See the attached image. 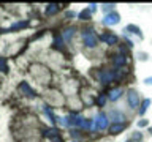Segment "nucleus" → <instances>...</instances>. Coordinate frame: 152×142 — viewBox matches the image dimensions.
Listing matches in <instances>:
<instances>
[{
	"instance_id": "f257e3e1",
	"label": "nucleus",
	"mask_w": 152,
	"mask_h": 142,
	"mask_svg": "<svg viewBox=\"0 0 152 142\" xmlns=\"http://www.w3.org/2000/svg\"><path fill=\"white\" fill-rule=\"evenodd\" d=\"M81 40H83V44L89 49H97L100 36L97 35L94 27H84L81 30Z\"/></svg>"
},
{
	"instance_id": "f03ea898",
	"label": "nucleus",
	"mask_w": 152,
	"mask_h": 142,
	"mask_svg": "<svg viewBox=\"0 0 152 142\" xmlns=\"http://www.w3.org/2000/svg\"><path fill=\"white\" fill-rule=\"evenodd\" d=\"M97 79L102 85H109L111 82H114L116 79V70H108V68H100L97 70Z\"/></svg>"
},
{
	"instance_id": "7ed1b4c3",
	"label": "nucleus",
	"mask_w": 152,
	"mask_h": 142,
	"mask_svg": "<svg viewBox=\"0 0 152 142\" xmlns=\"http://www.w3.org/2000/svg\"><path fill=\"white\" fill-rule=\"evenodd\" d=\"M141 93L135 88H128L127 90V106L135 111V109H140V104H141Z\"/></svg>"
},
{
	"instance_id": "20e7f679",
	"label": "nucleus",
	"mask_w": 152,
	"mask_h": 142,
	"mask_svg": "<svg viewBox=\"0 0 152 142\" xmlns=\"http://www.w3.org/2000/svg\"><path fill=\"white\" fill-rule=\"evenodd\" d=\"M109 125H111V122H109L108 118V114L104 112H98L97 115L94 118V131H106Z\"/></svg>"
},
{
	"instance_id": "39448f33",
	"label": "nucleus",
	"mask_w": 152,
	"mask_h": 142,
	"mask_svg": "<svg viewBox=\"0 0 152 142\" xmlns=\"http://www.w3.org/2000/svg\"><path fill=\"white\" fill-rule=\"evenodd\" d=\"M83 123H84V117L81 115V114L71 112L70 115H66V125H68V126H73V128H83Z\"/></svg>"
},
{
	"instance_id": "423d86ee",
	"label": "nucleus",
	"mask_w": 152,
	"mask_h": 142,
	"mask_svg": "<svg viewBox=\"0 0 152 142\" xmlns=\"http://www.w3.org/2000/svg\"><path fill=\"white\" fill-rule=\"evenodd\" d=\"M119 22H121V14H119L116 9H114L113 13H109V14H104L103 19H102V24L103 25H108V27L117 25Z\"/></svg>"
},
{
	"instance_id": "0eeeda50",
	"label": "nucleus",
	"mask_w": 152,
	"mask_h": 142,
	"mask_svg": "<svg viewBox=\"0 0 152 142\" xmlns=\"http://www.w3.org/2000/svg\"><path fill=\"white\" fill-rule=\"evenodd\" d=\"M127 126H128V122L111 123V125H109V128H108V131H109V134H111V136H119V134H122V133L127 130Z\"/></svg>"
},
{
	"instance_id": "6e6552de",
	"label": "nucleus",
	"mask_w": 152,
	"mask_h": 142,
	"mask_svg": "<svg viewBox=\"0 0 152 142\" xmlns=\"http://www.w3.org/2000/svg\"><path fill=\"white\" fill-rule=\"evenodd\" d=\"M100 40H102L104 44H108V46H116L117 41H119V38H117V35H116L114 32L104 30L102 35H100Z\"/></svg>"
},
{
	"instance_id": "1a4fd4ad",
	"label": "nucleus",
	"mask_w": 152,
	"mask_h": 142,
	"mask_svg": "<svg viewBox=\"0 0 152 142\" xmlns=\"http://www.w3.org/2000/svg\"><path fill=\"white\" fill-rule=\"evenodd\" d=\"M113 65L116 66V68H119V70H124V68L128 65V57H127L125 54L117 52V54L113 55Z\"/></svg>"
},
{
	"instance_id": "9d476101",
	"label": "nucleus",
	"mask_w": 152,
	"mask_h": 142,
	"mask_svg": "<svg viewBox=\"0 0 152 142\" xmlns=\"http://www.w3.org/2000/svg\"><path fill=\"white\" fill-rule=\"evenodd\" d=\"M28 25V21L27 19H22V21H16L14 24H11L10 27L7 28H0V33H10V32H18V30H22Z\"/></svg>"
},
{
	"instance_id": "9b49d317",
	"label": "nucleus",
	"mask_w": 152,
	"mask_h": 142,
	"mask_svg": "<svg viewBox=\"0 0 152 142\" xmlns=\"http://www.w3.org/2000/svg\"><path fill=\"white\" fill-rule=\"evenodd\" d=\"M125 35H135V36H138L140 40H144V33H142V30H141V27H138V25H135V24H128V25H125L124 27V30H122Z\"/></svg>"
},
{
	"instance_id": "f8f14e48",
	"label": "nucleus",
	"mask_w": 152,
	"mask_h": 142,
	"mask_svg": "<svg viewBox=\"0 0 152 142\" xmlns=\"http://www.w3.org/2000/svg\"><path fill=\"white\" fill-rule=\"evenodd\" d=\"M19 92H21L26 98H35L37 96V92L30 87V84L26 82V80H22V82L19 84Z\"/></svg>"
},
{
	"instance_id": "ddd939ff",
	"label": "nucleus",
	"mask_w": 152,
	"mask_h": 142,
	"mask_svg": "<svg viewBox=\"0 0 152 142\" xmlns=\"http://www.w3.org/2000/svg\"><path fill=\"white\" fill-rule=\"evenodd\" d=\"M108 118H109V122H111V123H117V122H127L125 114H124L122 111H119V109H113V111L108 114Z\"/></svg>"
},
{
	"instance_id": "4468645a",
	"label": "nucleus",
	"mask_w": 152,
	"mask_h": 142,
	"mask_svg": "<svg viewBox=\"0 0 152 142\" xmlns=\"http://www.w3.org/2000/svg\"><path fill=\"white\" fill-rule=\"evenodd\" d=\"M124 93H125V90H124L122 87L111 88V90H109V93H108V101H111V103L119 101V99L122 98V95H124Z\"/></svg>"
},
{
	"instance_id": "2eb2a0df",
	"label": "nucleus",
	"mask_w": 152,
	"mask_h": 142,
	"mask_svg": "<svg viewBox=\"0 0 152 142\" xmlns=\"http://www.w3.org/2000/svg\"><path fill=\"white\" fill-rule=\"evenodd\" d=\"M43 112H45V114H46V117L51 120V125H52V126H56V125H57V120H59V117H57L56 114H54V111L51 109L49 104H45V106H43Z\"/></svg>"
},
{
	"instance_id": "dca6fc26",
	"label": "nucleus",
	"mask_w": 152,
	"mask_h": 142,
	"mask_svg": "<svg viewBox=\"0 0 152 142\" xmlns=\"http://www.w3.org/2000/svg\"><path fill=\"white\" fill-rule=\"evenodd\" d=\"M76 27H65L64 30H62V33H60V36H62V40L64 41H71L73 40V36L76 35Z\"/></svg>"
},
{
	"instance_id": "f3484780",
	"label": "nucleus",
	"mask_w": 152,
	"mask_h": 142,
	"mask_svg": "<svg viewBox=\"0 0 152 142\" xmlns=\"http://www.w3.org/2000/svg\"><path fill=\"white\" fill-rule=\"evenodd\" d=\"M59 11H60V5L59 3H49V5H46V8H45V14L48 17L54 16V14H57Z\"/></svg>"
},
{
	"instance_id": "a211bd4d",
	"label": "nucleus",
	"mask_w": 152,
	"mask_h": 142,
	"mask_svg": "<svg viewBox=\"0 0 152 142\" xmlns=\"http://www.w3.org/2000/svg\"><path fill=\"white\" fill-rule=\"evenodd\" d=\"M78 19H79V21H83V22L90 21V19H92V13H90V9L89 8L81 9V11L78 13Z\"/></svg>"
},
{
	"instance_id": "6ab92c4d",
	"label": "nucleus",
	"mask_w": 152,
	"mask_h": 142,
	"mask_svg": "<svg viewBox=\"0 0 152 142\" xmlns=\"http://www.w3.org/2000/svg\"><path fill=\"white\" fill-rule=\"evenodd\" d=\"M151 103H152V101H151L149 98H144V99L141 101V104H140V109H138V114H140L141 117H142V115H144V114L147 112V109H149Z\"/></svg>"
},
{
	"instance_id": "aec40b11",
	"label": "nucleus",
	"mask_w": 152,
	"mask_h": 142,
	"mask_svg": "<svg viewBox=\"0 0 152 142\" xmlns=\"http://www.w3.org/2000/svg\"><path fill=\"white\" fill-rule=\"evenodd\" d=\"M106 101H108V95H104V93H98L97 98H95V104H97L98 107H104Z\"/></svg>"
},
{
	"instance_id": "412c9836",
	"label": "nucleus",
	"mask_w": 152,
	"mask_h": 142,
	"mask_svg": "<svg viewBox=\"0 0 152 142\" xmlns=\"http://www.w3.org/2000/svg\"><path fill=\"white\" fill-rule=\"evenodd\" d=\"M8 71H10V66H8V62H7V59H5L3 55H0V73L8 74Z\"/></svg>"
},
{
	"instance_id": "4be33fe9",
	"label": "nucleus",
	"mask_w": 152,
	"mask_h": 142,
	"mask_svg": "<svg viewBox=\"0 0 152 142\" xmlns=\"http://www.w3.org/2000/svg\"><path fill=\"white\" fill-rule=\"evenodd\" d=\"M100 7H102V11L104 14H109V13L114 11V7H116V5L114 3H103V5H100Z\"/></svg>"
},
{
	"instance_id": "5701e85b",
	"label": "nucleus",
	"mask_w": 152,
	"mask_h": 142,
	"mask_svg": "<svg viewBox=\"0 0 152 142\" xmlns=\"http://www.w3.org/2000/svg\"><path fill=\"white\" fill-rule=\"evenodd\" d=\"M83 128L87 131H94V118H84Z\"/></svg>"
},
{
	"instance_id": "b1692460",
	"label": "nucleus",
	"mask_w": 152,
	"mask_h": 142,
	"mask_svg": "<svg viewBox=\"0 0 152 142\" xmlns=\"http://www.w3.org/2000/svg\"><path fill=\"white\" fill-rule=\"evenodd\" d=\"M64 43L65 41L62 40V36H54V43H52V44H54L56 49H64V47H65Z\"/></svg>"
},
{
	"instance_id": "393cba45",
	"label": "nucleus",
	"mask_w": 152,
	"mask_h": 142,
	"mask_svg": "<svg viewBox=\"0 0 152 142\" xmlns=\"http://www.w3.org/2000/svg\"><path fill=\"white\" fill-rule=\"evenodd\" d=\"M136 59L140 62H147L149 60V54L144 52V51H140V52H136Z\"/></svg>"
},
{
	"instance_id": "a878e982",
	"label": "nucleus",
	"mask_w": 152,
	"mask_h": 142,
	"mask_svg": "<svg viewBox=\"0 0 152 142\" xmlns=\"http://www.w3.org/2000/svg\"><path fill=\"white\" fill-rule=\"evenodd\" d=\"M130 139H132L133 142H141L142 139H144V134H142L141 131H135V133H133V136L130 137Z\"/></svg>"
},
{
	"instance_id": "bb28decb",
	"label": "nucleus",
	"mask_w": 152,
	"mask_h": 142,
	"mask_svg": "<svg viewBox=\"0 0 152 142\" xmlns=\"http://www.w3.org/2000/svg\"><path fill=\"white\" fill-rule=\"evenodd\" d=\"M136 125H138V128H146V126H149V120L147 118H140L136 122Z\"/></svg>"
},
{
	"instance_id": "cd10ccee",
	"label": "nucleus",
	"mask_w": 152,
	"mask_h": 142,
	"mask_svg": "<svg viewBox=\"0 0 152 142\" xmlns=\"http://www.w3.org/2000/svg\"><path fill=\"white\" fill-rule=\"evenodd\" d=\"M70 134H71V137H73V139H79V137H81V131H79V130H71Z\"/></svg>"
},
{
	"instance_id": "c85d7f7f",
	"label": "nucleus",
	"mask_w": 152,
	"mask_h": 142,
	"mask_svg": "<svg viewBox=\"0 0 152 142\" xmlns=\"http://www.w3.org/2000/svg\"><path fill=\"white\" fill-rule=\"evenodd\" d=\"M64 16H65L66 19H71V17H76L78 14H76V11H65Z\"/></svg>"
},
{
	"instance_id": "c756f323",
	"label": "nucleus",
	"mask_w": 152,
	"mask_h": 142,
	"mask_svg": "<svg viewBox=\"0 0 152 142\" xmlns=\"http://www.w3.org/2000/svg\"><path fill=\"white\" fill-rule=\"evenodd\" d=\"M89 7H90V8H89V9H90V13H95V11L98 9V5H97V3H90Z\"/></svg>"
},
{
	"instance_id": "7c9ffc66",
	"label": "nucleus",
	"mask_w": 152,
	"mask_h": 142,
	"mask_svg": "<svg viewBox=\"0 0 152 142\" xmlns=\"http://www.w3.org/2000/svg\"><path fill=\"white\" fill-rule=\"evenodd\" d=\"M144 84H146V85H152V76H149V78L144 79Z\"/></svg>"
},
{
	"instance_id": "2f4dec72",
	"label": "nucleus",
	"mask_w": 152,
	"mask_h": 142,
	"mask_svg": "<svg viewBox=\"0 0 152 142\" xmlns=\"http://www.w3.org/2000/svg\"><path fill=\"white\" fill-rule=\"evenodd\" d=\"M149 134L152 136V126H149Z\"/></svg>"
},
{
	"instance_id": "473e14b6",
	"label": "nucleus",
	"mask_w": 152,
	"mask_h": 142,
	"mask_svg": "<svg viewBox=\"0 0 152 142\" xmlns=\"http://www.w3.org/2000/svg\"><path fill=\"white\" fill-rule=\"evenodd\" d=\"M125 142H133V141H132V139H128V141H125Z\"/></svg>"
},
{
	"instance_id": "72a5a7b5",
	"label": "nucleus",
	"mask_w": 152,
	"mask_h": 142,
	"mask_svg": "<svg viewBox=\"0 0 152 142\" xmlns=\"http://www.w3.org/2000/svg\"><path fill=\"white\" fill-rule=\"evenodd\" d=\"M73 142H79V141H73Z\"/></svg>"
}]
</instances>
